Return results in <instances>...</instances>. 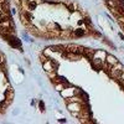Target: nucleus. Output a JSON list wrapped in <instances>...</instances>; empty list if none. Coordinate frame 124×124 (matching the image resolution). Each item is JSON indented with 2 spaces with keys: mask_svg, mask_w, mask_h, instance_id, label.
Segmentation results:
<instances>
[{
  "mask_svg": "<svg viewBox=\"0 0 124 124\" xmlns=\"http://www.w3.org/2000/svg\"><path fill=\"white\" fill-rule=\"evenodd\" d=\"M0 16H1V14H0Z\"/></svg>",
  "mask_w": 124,
  "mask_h": 124,
  "instance_id": "obj_11",
  "label": "nucleus"
},
{
  "mask_svg": "<svg viewBox=\"0 0 124 124\" xmlns=\"http://www.w3.org/2000/svg\"><path fill=\"white\" fill-rule=\"evenodd\" d=\"M29 8H30L31 10H32V9H35V8H36V3H35V1L30 3V4H29Z\"/></svg>",
  "mask_w": 124,
  "mask_h": 124,
  "instance_id": "obj_6",
  "label": "nucleus"
},
{
  "mask_svg": "<svg viewBox=\"0 0 124 124\" xmlns=\"http://www.w3.org/2000/svg\"><path fill=\"white\" fill-rule=\"evenodd\" d=\"M122 72H123V66H122V65H119V63H117L114 68H112L110 76H112V77H116V78H117V77H119V76L122 75Z\"/></svg>",
  "mask_w": 124,
  "mask_h": 124,
  "instance_id": "obj_1",
  "label": "nucleus"
},
{
  "mask_svg": "<svg viewBox=\"0 0 124 124\" xmlns=\"http://www.w3.org/2000/svg\"><path fill=\"white\" fill-rule=\"evenodd\" d=\"M3 1H4V0H0V3H3Z\"/></svg>",
  "mask_w": 124,
  "mask_h": 124,
  "instance_id": "obj_10",
  "label": "nucleus"
},
{
  "mask_svg": "<svg viewBox=\"0 0 124 124\" xmlns=\"http://www.w3.org/2000/svg\"><path fill=\"white\" fill-rule=\"evenodd\" d=\"M26 17H27L29 20H31V19H32V16H31V14H29V13L26 14Z\"/></svg>",
  "mask_w": 124,
  "mask_h": 124,
  "instance_id": "obj_7",
  "label": "nucleus"
},
{
  "mask_svg": "<svg viewBox=\"0 0 124 124\" xmlns=\"http://www.w3.org/2000/svg\"><path fill=\"white\" fill-rule=\"evenodd\" d=\"M107 4H108V6H112L113 9H116V6H117L116 0H107Z\"/></svg>",
  "mask_w": 124,
  "mask_h": 124,
  "instance_id": "obj_4",
  "label": "nucleus"
},
{
  "mask_svg": "<svg viewBox=\"0 0 124 124\" xmlns=\"http://www.w3.org/2000/svg\"><path fill=\"white\" fill-rule=\"evenodd\" d=\"M83 34H85V32H83V31H82L81 29H77V30L75 31V35H76V36H82Z\"/></svg>",
  "mask_w": 124,
  "mask_h": 124,
  "instance_id": "obj_5",
  "label": "nucleus"
},
{
  "mask_svg": "<svg viewBox=\"0 0 124 124\" xmlns=\"http://www.w3.org/2000/svg\"><path fill=\"white\" fill-rule=\"evenodd\" d=\"M6 39H8V41H9V44L11 45L13 47H20L21 46V42H20V40H17L16 37H13V36H6Z\"/></svg>",
  "mask_w": 124,
  "mask_h": 124,
  "instance_id": "obj_2",
  "label": "nucleus"
},
{
  "mask_svg": "<svg viewBox=\"0 0 124 124\" xmlns=\"http://www.w3.org/2000/svg\"><path fill=\"white\" fill-rule=\"evenodd\" d=\"M107 63L110 66V65H117L118 63V60L114 57V56H107Z\"/></svg>",
  "mask_w": 124,
  "mask_h": 124,
  "instance_id": "obj_3",
  "label": "nucleus"
},
{
  "mask_svg": "<svg viewBox=\"0 0 124 124\" xmlns=\"http://www.w3.org/2000/svg\"><path fill=\"white\" fill-rule=\"evenodd\" d=\"M40 108H41V110H44V103H40Z\"/></svg>",
  "mask_w": 124,
  "mask_h": 124,
  "instance_id": "obj_9",
  "label": "nucleus"
},
{
  "mask_svg": "<svg viewBox=\"0 0 124 124\" xmlns=\"http://www.w3.org/2000/svg\"><path fill=\"white\" fill-rule=\"evenodd\" d=\"M119 77H120V79H124V71H123V72H122V75H120V76H119Z\"/></svg>",
  "mask_w": 124,
  "mask_h": 124,
  "instance_id": "obj_8",
  "label": "nucleus"
}]
</instances>
